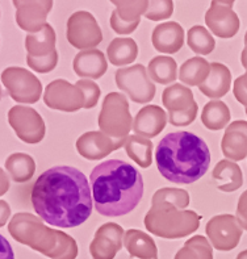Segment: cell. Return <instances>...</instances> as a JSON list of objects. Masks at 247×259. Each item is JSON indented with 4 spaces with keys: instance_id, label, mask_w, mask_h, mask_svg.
<instances>
[{
    "instance_id": "6da1fadb",
    "label": "cell",
    "mask_w": 247,
    "mask_h": 259,
    "mask_svg": "<svg viewBox=\"0 0 247 259\" xmlns=\"http://www.w3.org/2000/svg\"><path fill=\"white\" fill-rule=\"evenodd\" d=\"M32 205L45 223L76 228L92 213V196L86 175L71 166H56L38 177L32 188Z\"/></svg>"
},
{
    "instance_id": "7a4b0ae2",
    "label": "cell",
    "mask_w": 247,
    "mask_h": 259,
    "mask_svg": "<svg viewBox=\"0 0 247 259\" xmlns=\"http://www.w3.org/2000/svg\"><path fill=\"white\" fill-rule=\"evenodd\" d=\"M95 208L106 217H119L135 209L143 196V178L134 166L120 159L97 164L89 177Z\"/></svg>"
},
{
    "instance_id": "3957f363",
    "label": "cell",
    "mask_w": 247,
    "mask_h": 259,
    "mask_svg": "<svg viewBox=\"0 0 247 259\" xmlns=\"http://www.w3.org/2000/svg\"><path fill=\"white\" fill-rule=\"evenodd\" d=\"M155 162L165 179L178 184L197 182L209 168L211 151L204 140L189 132L163 137L155 150Z\"/></svg>"
},
{
    "instance_id": "277c9868",
    "label": "cell",
    "mask_w": 247,
    "mask_h": 259,
    "mask_svg": "<svg viewBox=\"0 0 247 259\" xmlns=\"http://www.w3.org/2000/svg\"><path fill=\"white\" fill-rule=\"evenodd\" d=\"M11 233L52 259H76L78 243L69 234L43 227L38 219L29 214H17L10 227Z\"/></svg>"
},
{
    "instance_id": "5b68a950",
    "label": "cell",
    "mask_w": 247,
    "mask_h": 259,
    "mask_svg": "<svg viewBox=\"0 0 247 259\" xmlns=\"http://www.w3.org/2000/svg\"><path fill=\"white\" fill-rule=\"evenodd\" d=\"M201 216L194 210H184L170 203L152 204L145 216V228L154 236L166 240H179L194 233Z\"/></svg>"
},
{
    "instance_id": "8992f818",
    "label": "cell",
    "mask_w": 247,
    "mask_h": 259,
    "mask_svg": "<svg viewBox=\"0 0 247 259\" xmlns=\"http://www.w3.org/2000/svg\"><path fill=\"white\" fill-rule=\"evenodd\" d=\"M125 95L111 92L104 98L97 124L100 132L113 140H126L133 129V117Z\"/></svg>"
},
{
    "instance_id": "52a82bcc",
    "label": "cell",
    "mask_w": 247,
    "mask_h": 259,
    "mask_svg": "<svg viewBox=\"0 0 247 259\" xmlns=\"http://www.w3.org/2000/svg\"><path fill=\"white\" fill-rule=\"evenodd\" d=\"M162 102L168 111V121L174 126H188L197 116V103L192 90L175 83L163 91Z\"/></svg>"
},
{
    "instance_id": "ba28073f",
    "label": "cell",
    "mask_w": 247,
    "mask_h": 259,
    "mask_svg": "<svg viewBox=\"0 0 247 259\" xmlns=\"http://www.w3.org/2000/svg\"><path fill=\"white\" fill-rule=\"evenodd\" d=\"M116 84L134 103L146 104L155 96V84L143 65L122 67L115 72Z\"/></svg>"
},
{
    "instance_id": "9c48e42d",
    "label": "cell",
    "mask_w": 247,
    "mask_h": 259,
    "mask_svg": "<svg viewBox=\"0 0 247 259\" xmlns=\"http://www.w3.org/2000/svg\"><path fill=\"white\" fill-rule=\"evenodd\" d=\"M67 39L76 49L91 50L103 41V32L92 13L78 11L67 21Z\"/></svg>"
},
{
    "instance_id": "30bf717a",
    "label": "cell",
    "mask_w": 247,
    "mask_h": 259,
    "mask_svg": "<svg viewBox=\"0 0 247 259\" xmlns=\"http://www.w3.org/2000/svg\"><path fill=\"white\" fill-rule=\"evenodd\" d=\"M243 229L234 214H218L208 221L205 233L211 245L220 251H230L238 246Z\"/></svg>"
},
{
    "instance_id": "8fae6325",
    "label": "cell",
    "mask_w": 247,
    "mask_h": 259,
    "mask_svg": "<svg viewBox=\"0 0 247 259\" xmlns=\"http://www.w3.org/2000/svg\"><path fill=\"white\" fill-rule=\"evenodd\" d=\"M233 6V0H214L205 13V24L220 38H231L239 30V17Z\"/></svg>"
},
{
    "instance_id": "7c38bea8",
    "label": "cell",
    "mask_w": 247,
    "mask_h": 259,
    "mask_svg": "<svg viewBox=\"0 0 247 259\" xmlns=\"http://www.w3.org/2000/svg\"><path fill=\"white\" fill-rule=\"evenodd\" d=\"M43 99L50 108L58 111L76 112L84 108V96L82 90L63 79L50 83Z\"/></svg>"
},
{
    "instance_id": "4fadbf2b",
    "label": "cell",
    "mask_w": 247,
    "mask_h": 259,
    "mask_svg": "<svg viewBox=\"0 0 247 259\" xmlns=\"http://www.w3.org/2000/svg\"><path fill=\"white\" fill-rule=\"evenodd\" d=\"M124 229L116 223H107L96 230L89 245L92 259H115L124 246Z\"/></svg>"
},
{
    "instance_id": "5bb4252c",
    "label": "cell",
    "mask_w": 247,
    "mask_h": 259,
    "mask_svg": "<svg viewBox=\"0 0 247 259\" xmlns=\"http://www.w3.org/2000/svg\"><path fill=\"white\" fill-rule=\"evenodd\" d=\"M3 79L11 96L17 102L36 103L41 95V83L29 71L23 69H8Z\"/></svg>"
},
{
    "instance_id": "9a60e30c",
    "label": "cell",
    "mask_w": 247,
    "mask_h": 259,
    "mask_svg": "<svg viewBox=\"0 0 247 259\" xmlns=\"http://www.w3.org/2000/svg\"><path fill=\"white\" fill-rule=\"evenodd\" d=\"M126 140H113L103 132H87L76 140V150L88 161H100L125 146Z\"/></svg>"
},
{
    "instance_id": "2e32d148",
    "label": "cell",
    "mask_w": 247,
    "mask_h": 259,
    "mask_svg": "<svg viewBox=\"0 0 247 259\" xmlns=\"http://www.w3.org/2000/svg\"><path fill=\"white\" fill-rule=\"evenodd\" d=\"M116 10L111 15V26L117 34H130L141 23V16L149 8V2H121L113 0Z\"/></svg>"
},
{
    "instance_id": "e0dca14e",
    "label": "cell",
    "mask_w": 247,
    "mask_h": 259,
    "mask_svg": "<svg viewBox=\"0 0 247 259\" xmlns=\"http://www.w3.org/2000/svg\"><path fill=\"white\" fill-rule=\"evenodd\" d=\"M10 122L17 136L25 142L37 144L45 136V124L36 111L24 107H15L10 112Z\"/></svg>"
},
{
    "instance_id": "ac0fdd59",
    "label": "cell",
    "mask_w": 247,
    "mask_h": 259,
    "mask_svg": "<svg viewBox=\"0 0 247 259\" xmlns=\"http://www.w3.org/2000/svg\"><path fill=\"white\" fill-rule=\"evenodd\" d=\"M221 150L231 162L247 157V121L237 120L227 126L221 141Z\"/></svg>"
},
{
    "instance_id": "d6986e66",
    "label": "cell",
    "mask_w": 247,
    "mask_h": 259,
    "mask_svg": "<svg viewBox=\"0 0 247 259\" xmlns=\"http://www.w3.org/2000/svg\"><path fill=\"white\" fill-rule=\"evenodd\" d=\"M167 115L165 109L158 105H146L139 109L133 121V131L137 136L145 138H154L166 128Z\"/></svg>"
},
{
    "instance_id": "ffe728a7",
    "label": "cell",
    "mask_w": 247,
    "mask_h": 259,
    "mask_svg": "<svg viewBox=\"0 0 247 259\" xmlns=\"http://www.w3.org/2000/svg\"><path fill=\"white\" fill-rule=\"evenodd\" d=\"M152 42L159 53L175 54L184 45V29L176 21L159 24L153 30Z\"/></svg>"
},
{
    "instance_id": "44dd1931",
    "label": "cell",
    "mask_w": 247,
    "mask_h": 259,
    "mask_svg": "<svg viewBox=\"0 0 247 259\" xmlns=\"http://www.w3.org/2000/svg\"><path fill=\"white\" fill-rule=\"evenodd\" d=\"M73 69L76 75L80 78L95 80L106 74L108 63L106 56L100 50H83L78 53L74 58Z\"/></svg>"
},
{
    "instance_id": "7402d4cb",
    "label": "cell",
    "mask_w": 247,
    "mask_h": 259,
    "mask_svg": "<svg viewBox=\"0 0 247 259\" xmlns=\"http://www.w3.org/2000/svg\"><path fill=\"white\" fill-rule=\"evenodd\" d=\"M231 85V72L222 63H211V72L203 84L199 87L207 98L220 99L226 95Z\"/></svg>"
},
{
    "instance_id": "603a6c76",
    "label": "cell",
    "mask_w": 247,
    "mask_h": 259,
    "mask_svg": "<svg viewBox=\"0 0 247 259\" xmlns=\"http://www.w3.org/2000/svg\"><path fill=\"white\" fill-rule=\"evenodd\" d=\"M19 8L17 21L23 29L34 30L38 29L43 24H46L47 12L50 11L53 2H27L21 4L20 2H15Z\"/></svg>"
},
{
    "instance_id": "cb8c5ba5",
    "label": "cell",
    "mask_w": 247,
    "mask_h": 259,
    "mask_svg": "<svg viewBox=\"0 0 247 259\" xmlns=\"http://www.w3.org/2000/svg\"><path fill=\"white\" fill-rule=\"evenodd\" d=\"M124 247L132 258L158 259V249L152 237L138 229H129L124 234Z\"/></svg>"
},
{
    "instance_id": "d4e9b609",
    "label": "cell",
    "mask_w": 247,
    "mask_h": 259,
    "mask_svg": "<svg viewBox=\"0 0 247 259\" xmlns=\"http://www.w3.org/2000/svg\"><path fill=\"white\" fill-rule=\"evenodd\" d=\"M212 177L217 182V188L224 192H234L243 186V174L235 162L220 161L213 168Z\"/></svg>"
},
{
    "instance_id": "484cf974",
    "label": "cell",
    "mask_w": 247,
    "mask_h": 259,
    "mask_svg": "<svg viewBox=\"0 0 247 259\" xmlns=\"http://www.w3.org/2000/svg\"><path fill=\"white\" fill-rule=\"evenodd\" d=\"M107 56L113 66H126L135 61L138 56V46L130 37H117L108 45Z\"/></svg>"
},
{
    "instance_id": "4316f807",
    "label": "cell",
    "mask_w": 247,
    "mask_h": 259,
    "mask_svg": "<svg viewBox=\"0 0 247 259\" xmlns=\"http://www.w3.org/2000/svg\"><path fill=\"white\" fill-rule=\"evenodd\" d=\"M211 72V63L203 57H193V58L187 59L179 70V76L181 83L187 85H199L200 87L203 83L207 80Z\"/></svg>"
},
{
    "instance_id": "83f0119b",
    "label": "cell",
    "mask_w": 247,
    "mask_h": 259,
    "mask_svg": "<svg viewBox=\"0 0 247 259\" xmlns=\"http://www.w3.org/2000/svg\"><path fill=\"white\" fill-rule=\"evenodd\" d=\"M147 74L152 80L159 84H170L178 79V65L172 57L158 56L149 63Z\"/></svg>"
},
{
    "instance_id": "f1b7e54d",
    "label": "cell",
    "mask_w": 247,
    "mask_h": 259,
    "mask_svg": "<svg viewBox=\"0 0 247 259\" xmlns=\"http://www.w3.org/2000/svg\"><path fill=\"white\" fill-rule=\"evenodd\" d=\"M153 150H154V145L147 138L137 135H132L126 138V154L132 161L138 164L139 167L147 168L152 164Z\"/></svg>"
},
{
    "instance_id": "f546056e",
    "label": "cell",
    "mask_w": 247,
    "mask_h": 259,
    "mask_svg": "<svg viewBox=\"0 0 247 259\" xmlns=\"http://www.w3.org/2000/svg\"><path fill=\"white\" fill-rule=\"evenodd\" d=\"M230 121L229 107L221 100H212L207 103L201 113V122L209 131H221Z\"/></svg>"
},
{
    "instance_id": "4dcf8cb0",
    "label": "cell",
    "mask_w": 247,
    "mask_h": 259,
    "mask_svg": "<svg viewBox=\"0 0 247 259\" xmlns=\"http://www.w3.org/2000/svg\"><path fill=\"white\" fill-rule=\"evenodd\" d=\"M56 33L50 25H45L42 30L37 34L28 36L27 38V49L30 53V56L41 58V57L50 56L52 53L56 52Z\"/></svg>"
},
{
    "instance_id": "1f68e13d",
    "label": "cell",
    "mask_w": 247,
    "mask_h": 259,
    "mask_svg": "<svg viewBox=\"0 0 247 259\" xmlns=\"http://www.w3.org/2000/svg\"><path fill=\"white\" fill-rule=\"evenodd\" d=\"M174 259H213V249L203 236H193L184 243Z\"/></svg>"
},
{
    "instance_id": "d6a6232c",
    "label": "cell",
    "mask_w": 247,
    "mask_h": 259,
    "mask_svg": "<svg viewBox=\"0 0 247 259\" xmlns=\"http://www.w3.org/2000/svg\"><path fill=\"white\" fill-rule=\"evenodd\" d=\"M187 42L189 49L199 56H208L216 48V41L209 30L204 26L194 25L187 33Z\"/></svg>"
},
{
    "instance_id": "836d02e7",
    "label": "cell",
    "mask_w": 247,
    "mask_h": 259,
    "mask_svg": "<svg viewBox=\"0 0 247 259\" xmlns=\"http://www.w3.org/2000/svg\"><path fill=\"white\" fill-rule=\"evenodd\" d=\"M6 166L10 171L11 177L19 183L29 181L32 175L34 174V170H36L34 161L32 159V157L27 154L11 155Z\"/></svg>"
},
{
    "instance_id": "e575fe53",
    "label": "cell",
    "mask_w": 247,
    "mask_h": 259,
    "mask_svg": "<svg viewBox=\"0 0 247 259\" xmlns=\"http://www.w3.org/2000/svg\"><path fill=\"white\" fill-rule=\"evenodd\" d=\"M159 203H170L178 209H184L189 205V195L181 188H161L155 192L152 199V204Z\"/></svg>"
},
{
    "instance_id": "d590c367",
    "label": "cell",
    "mask_w": 247,
    "mask_h": 259,
    "mask_svg": "<svg viewBox=\"0 0 247 259\" xmlns=\"http://www.w3.org/2000/svg\"><path fill=\"white\" fill-rule=\"evenodd\" d=\"M174 2L162 0V2H149V8L143 16L152 21H161L172 16Z\"/></svg>"
},
{
    "instance_id": "8d00e7d4",
    "label": "cell",
    "mask_w": 247,
    "mask_h": 259,
    "mask_svg": "<svg viewBox=\"0 0 247 259\" xmlns=\"http://www.w3.org/2000/svg\"><path fill=\"white\" fill-rule=\"evenodd\" d=\"M75 85L82 90L83 96H84V108H93L97 104L100 95H102L99 85L96 84L93 80H89V79H80V80L76 82Z\"/></svg>"
},
{
    "instance_id": "74e56055",
    "label": "cell",
    "mask_w": 247,
    "mask_h": 259,
    "mask_svg": "<svg viewBox=\"0 0 247 259\" xmlns=\"http://www.w3.org/2000/svg\"><path fill=\"white\" fill-rule=\"evenodd\" d=\"M28 63L32 69H34L38 72H49L54 69L58 63V53L57 50L52 53L50 56L41 57V58H36V57L29 56L28 57Z\"/></svg>"
},
{
    "instance_id": "f35d334b",
    "label": "cell",
    "mask_w": 247,
    "mask_h": 259,
    "mask_svg": "<svg viewBox=\"0 0 247 259\" xmlns=\"http://www.w3.org/2000/svg\"><path fill=\"white\" fill-rule=\"evenodd\" d=\"M234 98L247 109V71L234 80Z\"/></svg>"
},
{
    "instance_id": "ab89813d",
    "label": "cell",
    "mask_w": 247,
    "mask_h": 259,
    "mask_svg": "<svg viewBox=\"0 0 247 259\" xmlns=\"http://www.w3.org/2000/svg\"><path fill=\"white\" fill-rule=\"evenodd\" d=\"M237 221L242 229L247 230V190L239 196L237 205Z\"/></svg>"
},
{
    "instance_id": "60d3db41",
    "label": "cell",
    "mask_w": 247,
    "mask_h": 259,
    "mask_svg": "<svg viewBox=\"0 0 247 259\" xmlns=\"http://www.w3.org/2000/svg\"><path fill=\"white\" fill-rule=\"evenodd\" d=\"M0 259H15L14 249L2 234H0Z\"/></svg>"
},
{
    "instance_id": "b9f144b4",
    "label": "cell",
    "mask_w": 247,
    "mask_h": 259,
    "mask_svg": "<svg viewBox=\"0 0 247 259\" xmlns=\"http://www.w3.org/2000/svg\"><path fill=\"white\" fill-rule=\"evenodd\" d=\"M240 62L244 69H247V45L244 46V49L240 53Z\"/></svg>"
},
{
    "instance_id": "7bdbcfd3",
    "label": "cell",
    "mask_w": 247,
    "mask_h": 259,
    "mask_svg": "<svg viewBox=\"0 0 247 259\" xmlns=\"http://www.w3.org/2000/svg\"><path fill=\"white\" fill-rule=\"evenodd\" d=\"M237 259H247V250H244V251H242V253L238 254Z\"/></svg>"
},
{
    "instance_id": "ee69618b",
    "label": "cell",
    "mask_w": 247,
    "mask_h": 259,
    "mask_svg": "<svg viewBox=\"0 0 247 259\" xmlns=\"http://www.w3.org/2000/svg\"><path fill=\"white\" fill-rule=\"evenodd\" d=\"M244 44L247 45V32H246V34H244Z\"/></svg>"
},
{
    "instance_id": "f6af8a7d",
    "label": "cell",
    "mask_w": 247,
    "mask_h": 259,
    "mask_svg": "<svg viewBox=\"0 0 247 259\" xmlns=\"http://www.w3.org/2000/svg\"><path fill=\"white\" fill-rule=\"evenodd\" d=\"M246 115H247V109H246Z\"/></svg>"
}]
</instances>
